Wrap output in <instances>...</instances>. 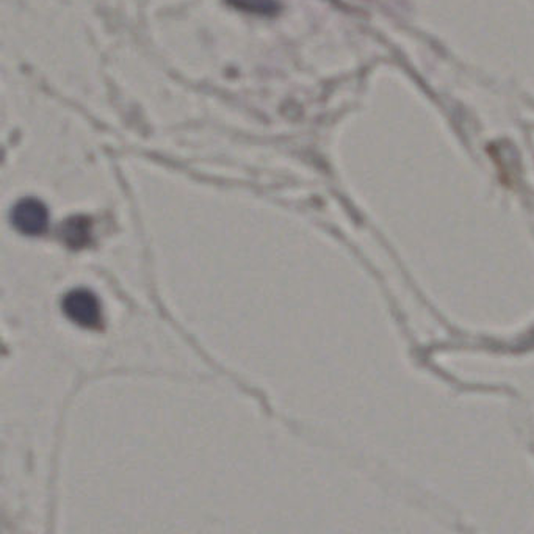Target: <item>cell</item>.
Returning a JSON list of instances; mask_svg holds the SVG:
<instances>
[{
	"instance_id": "6da1fadb",
	"label": "cell",
	"mask_w": 534,
	"mask_h": 534,
	"mask_svg": "<svg viewBox=\"0 0 534 534\" xmlns=\"http://www.w3.org/2000/svg\"><path fill=\"white\" fill-rule=\"evenodd\" d=\"M63 312L77 327L95 329L102 325V306L95 293L86 288L69 292L62 303Z\"/></svg>"
},
{
	"instance_id": "7a4b0ae2",
	"label": "cell",
	"mask_w": 534,
	"mask_h": 534,
	"mask_svg": "<svg viewBox=\"0 0 534 534\" xmlns=\"http://www.w3.org/2000/svg\"><path fill=\"white\" fill-rule=\"evenodd\" d=\"M12 223L24 236H41L49 226V210L40 199L25 197L13 207Z\"/></svg>"
},
{
	"instance_id": "3957f363",
	"label": "cell",
	"mask_w": 534,
	"mask_h": 534,
	"mask_svg": "<svg viewBox=\"0 0 534 534\" xmlns=\"http://www.w3.org/2000/svg\"><path fill=\"white\" fill-rule=\"evenodd\" d=\"M91 219L82 215L66 219L60 229V236L66 247L82 249L91 243Z\"/></svg>"
},
{
	"instance_id": "277c9868",
	"label": "cell",
	"mask_w": 534,
	"mask_h": 534,
	"mask_svg": "<svg viewBox=\"0 0 534 534\" xmlns=\"http://www.w3.org/2000/svg\"><path fill=\"white\" fill-rule=\"evenodd\" d=\"M226 2L240 12L260 15V16H271L279 12L277 0H226Z\"/></svg>"
}]
</instances>
